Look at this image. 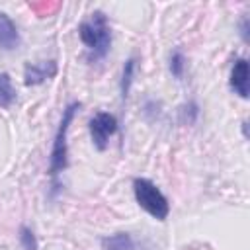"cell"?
Wrapping results in <instances>:
<instances>
[{
	"instance_id": "1",
	"label": "cell",
	"mask_w": 250,
	"mask_h": 250,
	"mask_svg": "<svg viewBox=\"0 0 250 250\" xmlns=\"http://www.w3.org/2000/svg\"><path fill=\"white\" fill-rule=\"evenodd\" d=\"M78 35L90 53V61H100L107 55L111 47V29L104 12H94L88 21H82L78 25Z\"/></svg>"
},
{
	"instance_id": "9",
	"label": "cell",
	"mask_w": 250,
	"mask_h": 250,
	"mask_svg": "<svg viewBox=\"0 0 250 250\" xmlns=\"http://www.w3.org/2000/svg\"><path fill=\"white\" fill-rule=\"evenodd\" d=\"M16 100V90L12 86V78L6 72H0V107H8Z\"/></svg>"
},
{
	"instance_id": "2",
	"label": "cell",
	"mask_w": 250,
	"mask_h": 250,
	"mask_svg": "<svg viewBox=\"0 0 250 250\" xmlns=\"http://www.w3.org/2000/svg\"><path fill=\"white\" fill-rule=\"evenodd\" d=\"M80 109V104L78 102H72L64 107L62 111V117H61V123H59V129H57V135H55V141H53V148H51V158H49V174L53 178H57L68 164V145H66V135H68V129H70V123L76 115V111Z\"/></svg>"
},
{
	"instance_id": "8",
	"label": "cell",
	"mask_w": 250,
	"mask_h": 250,
	"mask_svg": "<svg viewBox=\"0 0 250 250\" xmlns=\"http://www.w3.org/2000/svg\"><path fill=\"white\" fill-rule=\"evenodd\" d=\"M102 250H137L135 240L127 232H117L102 240Z\"/></svg>"
},
{
	"instance_id": "11",
	"label": "cell",
	"mask_w": 250,
	"mask_h": 250,
	"mask_svg": "<svg viewBox=\"0 0 250 250\" xmlns=\"http://www.w3.org/2000/svg\"><path fill=\"white\" fill-rule=\"evenodd\" d=\"M197 115H199V105L195 102H188L180 107V121L184 125H193Z\"/></svg>"
},
{
	"instance_id": "14",
	"label": "cell",
	"mask_w": 250,
	"mask_h": 250,
	"mask_svg": "<svg viewBox=\"0 0 250 250\" xmlns=\"http://www.w3.org/2000/svg\"><path fill=\"white\" fill-rule=\"evenodd\" d=\"M158 113H160V104H156V102H146V105H145V115L150 117V119H154V117H158Z\"/></svg>"
},
{
	"instance_id": "15",
	"label": "cell",
	"mask_w": 250,
	"mask_h": 250,
	"mask_svg": "<svg viewBox=\"0 0 250 250\" xmlns=\"http://www.w3.org/2000/svg\"><path fill=\"white\" fill-rule=\"evenodd\" d=\"M240 35H242L244 41H248V18H244L242 23H240Z\"/></svg>"
},
{
	"instance_id": "4",
	"label": "cell",
	"mask_w": 250,
	"mask_h": 250,
	"mask_svg": "<svg viewBox=\"0 0 250 250\" xmlns=\"http://www.w3.org/2000/svg\"><path fill=\"white\" fill-rule=\"evenodd\" d=\"M115 131H117V119L107 111H100L90 119V135L98 150H105L107 141Z\"/></svg>"
},
{
	"instance_id": "3",
	"label": "cell",
	"mask_w": 250,
	"mask_h": 250,
	"mask_svg": "<svg viewBox=\"0 0 250 250\" xmlns=\"http://www.w3.org/2000/svg\"><path fill=\"white\" fill-rule=\"evenodd\" d=\"M133 191H135V199L137 203L154 219L164 221L170 213V203L164 197V193L156 188V184H152L146 178H135L133 180Z\"/></svg>"
},
{
	"instance_id": "12",
	"label": "cell",
	"mask_w": 250,
	"mask_h": 250,
	"mask_svg": "<svg viewBox=\"0 0 250 250\" xmlns=\"http://www.w3.org/2000/svg\"><path fill=\"white\" fill-rule=\"evenodd\" d=\"M184 66H186L184 53H182L180 49L172 51V55H170V72H172V76L182 78V76H184Z\"/></svg>"
},
{
	"instance_id": "6",
	"label": "cell",
	"mask_w": 250,
	"mask_h": 250,
	"mask_svg": "<svg viewBox=\"0 0 250 250\" xmlns=\"http://www.w3.org/2000/svg\"><path fill=\"white\" fill-rule=\"evenodd\" d=\"M248 78H250V66L246 59H238L232 64L230 70V88L240 98H248Z\"/></svg>"
},
{
	"instance_id": "7",
	"label": "cell",
	"mask_w": 250,
	"mask_h": 250,
	"mask_svg": "<svg viewBox=\"0 0 250 250\" xmlns=\"http://www.w3.org/2000/svg\"><path fill=\"white\" fill-rule=\"evenodd\" d=\"M18 45H20V33L16 23L10 20V16L0 12V49L14 51L18 49Z\"/></svg>"
},
{
	"instance_id": "13",
	"label": "cell",
	"mask_w": 250,
	"mask_h": 250,
	"mask_svg": "<svg viewBox=\"0 0 250 250\" xmlns=\"http://www.w3.org/2000/svg\"><path fill=\"white\" fill-rule=\"evenodd\" d=\"M20 244L23 250H37V238L29 227L20 229Z\"/></svg>"
},
{
	"instance_id": "10",
	"label": "cell",
	"mask_w": 250,
	"mask_h": 250,
	"mask_svg": "<svg viewBox=\"0 0 250 250\" xmlns=\"http://www.w3.org/2000/svg\"><path fill=\"white\" fill-rule=\"evenodd\" d=\"M133 72H135V59H127L125 66H123V74H121V100L125 102L133 84Z\"/></svg>"
},
{
	"instance_id": "5",
	"label": "cell",
	"mask_w": 250,
	"mask_h": 250,
	"mask_svg": "<svg viewBox=\"0 0 250 250\" xmlns=\"http://www.w3.org/2000/svg\"><path fill=\"white\" fill-rule=\"evenodd\" d=\"M57 74V62L55 61H43L39 64H25L23 70V82L27 86H37Z\"/></svg>"
}]
</instances>
